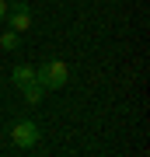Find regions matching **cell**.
Masks as SVG:
<instances>
[{
    "instance_id": "1",
    "label": "cell",
    "mask_w": 150,
    "mask_h": 157,
    "mask_svg": "<svg viewBox=\"0 0 150 157\" xmlns=\"http://www.w3.org/2000/svg\"><path fill=\"white\" fill-rule=\"evenodd\" d=\"M35 80H39L45 91H60V87H67V80H70V67L63 59H45L42 67H35Z\"/></svg>"
},
{
    "instance_id": "2",
    "label": "cell",
    "mask_w": 150,
    "mask_h": 157,
    "mask_svg": "<svg viewBox=\"0 0 150 157\" xmlns=\"http://www.w3.org/2000/svg\"><path fill=\"white\" fill-rule=\"evenodd\" d=\"M11 140L17 150H32L35 143H39V122L35 119H17L11 126Z\"/></svg>"
},
{
    "instance_id": "3",
    "label": "cell",
    "mask_w": 150,
    "mask_h": 157,
    "mask_svg": "<svg viewBox=\"0 0 150 157\" xmlns=\"http://www.w3.org/2000/svg\"><path fill=\"white\" fill-rule=\"evenodd\" d=\"M7 25H11L14 32H28L32 28V7L25 4V0H11L7 4V17H4Z\"/></svg>"
},
{
    "instance_id": "4",
    "label": "cell",
    "mask_w": 150,
    "mask_h": 157,
    "mask_svg": "<svg viewBox=\"0 0 150 157\" xmlns=\"http://www.w3.org/2000/svg\"><path fill=\"white\" fill-rule=\"evenodd\" d=\"M21 94H25V101H28V105H39V101H42V94H45V87L39 84V80H28V84L21 87Z\"/></svg>"
},
{
    "instance_id": "5",
    "label": "cell",
    "mask_w": 150,
    "mask_h": 157,
    "mask_svg": "<svg viewBox=\"0 0 150 157\" xmlns=\"http://www.w3.org/2000/svg\"><path fill=\"white\" fill-rule=\"evenodd\" d=\"M11 80H14L17 87H25L28 80H35V67H28V63H17V67H14V73H11Z\"/></svg>"
},
{
    "instance_id": "6",
    "label": "cell",
    "mask_w": 150,
    "mask_h": 157,
    "mask_svg": "<svg viewBox=\"0 0 150 157\" xmlns=\"http://www.w3.org/2000/svg\"><path fill=\"white\" fill-rule=\"evenodd\" d=\"M0 49H21V32L7 28L4 35H0Z\"/></svg>"
},
{
    "instance_id": "7",
    "label": "cell",
    "mask_w": 150,
    "mask_h": 157,
    "mask_svg": "<svg viewBox=\"0 0 150 157\" xmlns=\"http://www.w3.org/2000/svg\"><path fill=\"white\" fill-rule=\"evenodd\" d=\"M7 4H11V0H0V21L7 17Z\"/></svg>"
}]
</instances>
